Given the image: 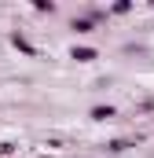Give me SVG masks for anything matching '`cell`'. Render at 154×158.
<instances>
[{
    "mask_svg": "<svg viewBox=\"0 0 154 158\" xmlns=\"http://www.w3.org/2000/svg\"><path fill=\"white\" fill-rule=\"evenodd\" d=\"M70 59H77V63H95V59H99V52H95V48H84V44H81V48H70Z\"/></svg>",
    "mask_w": 154,
    "mask_h": 158,
    "instance_id": "1",
    "label": "cell"
},
{
    "mask_svg": "<svg viewBox=\"0 0 154 158\" xmlns=\"http://www.w3.org/2000/svg\"><path fill=\"white\" fill-rule=\"evenodd\" d=\"M11 44H15V48H18V52H22V55H30V59H33V55H37V48H33V44H30V40L22 37V33H18V30H15V33H11Z\"/></svg>",
    "mask_w": 154,
    "mask_h": 158,
    "instance_id": "2",
    "label": "cell"
},
{
    "mask_svg": "<svg viewBox=\"0 0 154 158\" xmlns=\"http://www.w3.org/2000/svg\"><path fill=\"white\" fill-rule=\"evenodd\" d=\"M88 118H92V121H110V118H114V107H110V103H107V107L99 103V107L88 110Z\"/></svg>",
    "mask_w": 154,
    "mask_h": 158,
    "instance_id": "3",
    "label": "cell"
},
{
    "mask_svg": "<svg viewBox=\"0 0 154 158\" xmlns=\"http://www.w3.org/2000/svg\"><path fill=\"white\" fill-rule=\"evenodd\" d=\"M70 26H74L77 33H92V30H95V22H92V19H88V15H84V19H74V22H70Z\"/></svg>",
    "mask_w": 154,
    "mask_h": 158,
    "instance_id": "4",
    "label": "cell"
},
{
    "mask_svg": "<svg viewBox=\"0 0 154 158\" xmlns=\"http://www.w3.org/2000/svg\"><path fill=\"white\" fill-rule=\"evenodd\" d=\"M107 147H110L114 155H121V151H128V147H136V140H125V136H121V140H110Z\"/></svg>",
    "mask_w": 154,
    "mask_h": 158,
    "instance_id": "5",
    "label": "cell"
},
{
    "mask_svg": "<svg viewBox=\"0 0 154 158\" xmlns=\"http://www.w3.org/2000/svg\"><path fill=\"white\" fill-rule=\"evenodd\" d=\"M33 7H37L40 15H55V4H51V0H37Z\"/></svg>",
    "mask_w": 154,
    "mask_h": 158,
    "instance_id": "6",
    "label": "cell"
},
{
    "mask_svg": "<svg viewBox=\"0 0 154 158\" xmlns=\"http://www.w3.org/2000/svg\"><path fill=\"white\" fill-rule=\"evenodd\" d=\"M110 11H114V15H128V11H132V4H128V0H117Z\"/></svg>",
    "mask_w": 154,
    "mask_h": 158,
    "instance_id": "7",
    "label": "cell"
}]
</instances>
